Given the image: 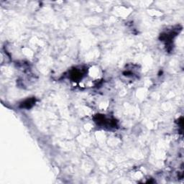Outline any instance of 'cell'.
Segmentation results:
<instances>
[{"label":"cell","mask_w":184,"mask_h":184,"mask_svg":"<svg viewBox=\"0 0 184 184\" xmlns=\"http://www.w3.org/2000/svg\"><path fill=\"white\" fill-rule=\"evenodd\" d=\"M82 75L83 72L79 70H77V69H74V70L70 71V77L73 81H77V80L82 78Z\"/></svg>","instance_id":"1"},{"label":"cell","mask_w":184,"mask_h":184,"mask_svg":"<svg viewBox=\"0 0 184 184\" xmlns=\"http://www.w3.org/2000/svg\"><path fill=\"white\" fill-rule=\"evenodd\" d=\"M35 102V99H30L26 100L25 102H24L22 104V107H25V108H30L32 106H33V104Z\"/></svg>","instance_id":"2"}]
</instances>
